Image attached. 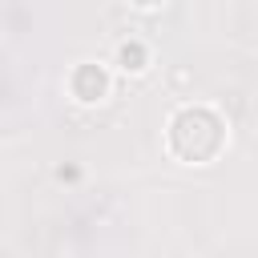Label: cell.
Listing matches in <instances>:
<instances>
[{"label":"cell","mask_w":258,"mask_h":258,"mask_svg":"<svg viewBox=\"0 0 258 258\" xmlns=\"http://www.w3.org/2000/svg\"><path fill=\"white\" fill-rule=\"evenodd\" d=\"M165 145L185 165H206L226 149V121L210 105H185L169 117Z\"/></svg>","instance_id":"cell-1"},{"label":"cell","mask_w":258,"mask_h":258,"mask_svg":"<svg viewBox=\"0 0 258 258\" xmlns=\"http://www.w3.org/2000/svg\"><path fill=\"white\" fill-rule=\"evenodd\" d=\"M69 89L81 105H97V101L109 97V73L101 64H77L73 77H69Z\"/></svg>","instance_id":"cell-2"},{"label":"cell","mask_w":258,"mask_h":258,"mask_svg":"<svg viewBox=\"0 0 258 258\" xmlns=\"http://www.w3.org/2000/svg\"><path fill=\"white\" fill-rule=\"evenodd\" d=\"M117 64H121L125 73H141V69L149 64V52H145V44H141V40H125V44L117 48Z\"/></svg>","instance_id":"cell-3"},{"label":"cell","mask_w":258,"mask_h":258,"mask_svg":"<svg viewBox=\"0 0 258 258\" xmlns=\"http://www.w3.org/2000/svg\"><path fill=\"white\" fill-rule=\"evenodd\" d=\"M137 8H153V4H161V0H133Z\"/></svg>","instance_id":"cell-4"}]
</instances>
